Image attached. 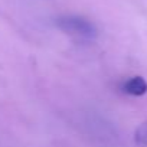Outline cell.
<instances>
[{"label": "cell", "mask_w": 147, "mask_h": 147, "mask_svg": "<svg viewBox=\"0 0 147 147\" xmlns=\"http://www.w3.org/2000/svg\"><path fill=\"white\" fill-rule=\"evenodd\" d=\"M134 140L138 146L147 147V121L143 123L134 133Z\"/></svg>", "instance_id": "cell-3"}, {"label": "cell", "mask_w": 147, "mask_h": 147, "mask_svg": "<svg viewBox=\"0 0 147 147\" xmlns=\"http://www.w3.org/2000/svg\"><path fill=\"white\" fill-rule=\"evenodd\" d=\"M55 25L65 35L81 42H92L98 38L95 23L80 15H61L55 19Z\"/></svg>", "instance_id": "cell-1"}, {"label": "cell", "mask_w": 147, "mask_h": 147, "mask_svg": "<svg viewBox=\"0 0 147 147\" xmlns=\"http://www.w3.org/2000/svg\"><path fill=\"white\" fill-rule=\"evenodd\" d=\"M120 90L127 94V95H131V97H141L147 92V82L143 77H131L125 81L121 82L120 85Z\"/></svg>", "instance_id": "cell-2"}]
</instances>
